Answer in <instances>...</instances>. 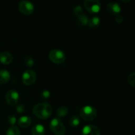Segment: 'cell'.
I'll list each match as a JSON object with an SVG mask.
<instances>
[{
    "instance_id": "cell-1",
    "label": "cell",
    "mask_w": 135,
    "mask_h": 135,
    "mask_svg": "<svg viewBox=\"0 0 135 135\" xmlns=\"http://www.w3.org/2000/svg\"><path fill=\"white\" fill-rule=\"evenodd\" d=\"M33 113L41 119H46L52 114L53 108L50 104L47 102H40L36 104L33 108Z\"/></svg>"
},
{
    "instance_id": "cell-2",
    "label": "cell",
    "mask_w": 135,
    "mask_h": 135,
    "mask_svg": "<svg viewBox=\"0 0 135 135\" xmlns=\"http://www.w3.org/2000/svg\"><path fill=\"white\" fill-rule=\"evenodd\" d=\"M98 114L96 108L91 105H85L81 108L79 112L80 117L84 121H92L96 117Z\"/></svg>"
},
{
    "instance_id": "cell-3",
    "label": "cell",
    "mask_w": 135,
    "mask_h": 135,
    "mask_svg": "<svg viewBox=\"0 0 135 135\" xmlns=\"http://www.w3.org/2000/svg\"><path fill=\"white\" fill-rule=\"evenodd\" d=\"M50 128L55 135H64L66 131L64 124L59 118H54L50 121Z\"/></svg>"
},
{
    "instance_id": "cell-4",
    "label": "cell",
    "mask_w": 135,
    "mask_h": 135,
    "mask_svg": "<svg viewBox=\"0 0 135 135\" xmlns=\"http://www.w3.org/2000/svg\"><path fill=\"white\" fill-rule=\"evenodd\" d=\"M49 58L50 61L55 64H61L65 60V54L62 50L54 49L49 53Z\"/></svg>"
},
{
    "instance_id": "cell-5",
    "label": "cell",
    "mask_w": 135,
    "mask_h": 135,
    "mask_svg": "<svg viewBox=\"0 0 135 135\" xmlns=\"http://www.w3.org/2000/svg\"><path fill=\"white\" fill-rule=\"evenodd\" d=\"M18 9L20 11L26 15L32 14L34 11V5L31 1L22 0L18 4Z\"/></svg>"
},
{
    "instance_id": "cell-6",
    "label": "cell",
    "mask_w": 135,
    "mask_h": 135,
    "mask_svg": "<svg viewBox=\"0 0 135 135\" xmlns=\"http://www.w3.org/2000/svg\"><path fill=\"white\" fill-rule=\"evenodd\" d=\"M84 6L89 13H97L101 9V3L99 0H85Z\"/></svg>"
},
{
    "instance_id": "cell-7",
    "label": "cell",
    "mask_w": 135,
    "mask_h": 135,
    "mask_svg": "<svg viewBox=\"0 0 135 135\" xmlns=\"http://www.w3.org/2000/svg\"><path fill=\"white\" fill-rule=\"evenodd\" d=\"M22 83L26 86H31L36 80V73L31 69L26 70L22 76Z\"/></svg>"
},
{
    "instance_id": "cell-8",
    "label": "cell",
    "mask_w": 135,
    "mask_h": 135,
    "mask_svg": "<svg viewBox=\"0 0 135 135\" xmlns=\"http://www.w3.org/2000/svg\"><path fill=\"white\" fill-rule=\"evenodd\" d=\"M19 94L17 90L11 89L7 91L5 96V100L9 105H15L18 103Z\"/></svg>"
},
{
    "instance_id": "cell-9",
    "label": "cell",
    "mask_w": 135,
    "mask_h": 135,
    "mask_svg": "<svg viewBox=\"0 0 135 135\" xmlns=\"http://www.w3.org/2000/svg\"><path fill=\"white\" fill-rule=\"evenodd\" d=\"M82 135H100V131L98 127L93 125H85L82 129Z\"/></svg>"
},
{
    "instance_id": "cell-10",
    "label": "cell",
    "mask_w": 135,
    "mask_h": 135,
    "mask_svg": "<svg viewBox=\"0 0 135 135\" xmlns=\"http://www.w3.org/2000/svg\"><path fill=\"white\" fill-rule=\"evenodd\" d=\"M107 9H108V12L110 14L114 16L119 15L121 10V6L117 2H115V1H111V2L108 3V5H107Z\"/></svg>"
},
{
    "instance_id": "cell-11",
    "label": "cell",
    "mask_w": 135,
    "mask_h": 135,
    "mask_svg": "<svg viewBox=\"0 0 135 135\" xmlns=\"http://www.w3.org/2000/svg\"><path fill=\"white\" fill-rule=\"evenodd\" d=\"M13 56L8 51H2L0 53V62L4 65H9L13 61Z\"/></svg>"
},
{
    "instance_id": "cell-12",
    "label": "cell",
    "mask_w": 135,
    "mask_h": 135,
    "mask_svg": "<svg viewBox=\"0 0 135 135\" xmlns=\"http://www.w3.org/2000/svg\"><path fill=\"white\" fill-rule=\"evenodd\" d=\"M32 119L29 116L24 115L20 117L18 120V125L22 128H26L30 125Z\"/></svg>"
},
{
    "instance_id": "cell-13",
    "label": "cell",
    "mask_w": 135,
    "mask_h": 135,
    "mask_svg": "<svg viewBox=\"0 0 135 135\" xmlns=\"http://www.w3.org/2000/svg\"><path fill=\"white\" fill-rule=\"evenodd\" d=\"M46 133V129L42 124H37L34 125L32 129V135H44Z\"/></svg>"
},
{
    "instance_id": "cell-14",
    "label": "cell",
    "mask_w": 135,
    "mask_h": 135,
    "mask_svg": "<svg viewBox=\"0 0 135 135\" xmlns=\"http://www.w3.org/2000/svg\"><path fill=\"white\" fill-rule=\"evenodd\" d=\"M10 73L5 69L0 70V84H5L10 80Z\"/></svg>"
},
{
    "instance_id": "cell-15",
    "label": "cell",
    "mask_w": 135,
    "mask_h": 135,
    "mask_svg": "<svg viewBox=\"0 0 135 135\" xmlns=\"http://www.w3.org/2000/svg\"><path fill=\"white\" fill-rule=\"evenodd\" d=\"M89 18L85 14H82L76 17V23L80 26H86L88 25Z\"/></svg>"
},
{
    "instance_id": "cell-16",
    "label": "cell",
    "mask_w": 135,
    "mask_h": 135,
    "mask_svg": "<svg viewBox=\"0 0 135 135\" xmlns=\"http://www.w3.org/2000/svg\"><path fill=\"white\" fill-rule=\"evenodd\" d=\"M100 18L97 16H94V17H92L90 18L88 25L91 28H96L100 26Z\"/></svg>"
},
{
    "instance_id": "cell-17",
    "label": "cell",
    "mask_w": 135,
    "mask_h": 135,
    "mask_svg": "<svg viewBox=\"0 0 135 135\" xmlns=\"http://www.w3.org/2000/svg\"><path fill=\"white\" fill-rule=\"evenodd\" d=\"M68 108L65 105H61L57 108L56 111V115L58 117H64L68 113Z\"/></svg>"
},
{
    "instance_id": "cell-18",
    "label": "cell",
    "mask_w": 135,
    "mask_h": 135,
    "mask_svg": "<svg viewBox=\"0 0 135 135\" xmlns=\"http://www.w3.org/2000/svg\"><path fill=\"white\" fill-rule=\"evenodd\" d=\"M6 135H21V131L17 127L13 125L7 129Z\"/></svg>"
},
{
    "instance_id": "cell-19",
    "label": "cell",
    "mask_w": 135,
    "mask_h": 135,
    "mask_svg": "<svg viewBox=\"0 0 135 135\" xmlns=\"http://www.w3.org/2000/svg\"><path fill=\"white\" fill-rule=\"evenodd\" d=\"M69 124L72 127H76L80 124V119L79 117L76 115H74L71 117L69 119Z\"/></svg>"
},
{
    "instance_id": "cell-20",
    "label": "cell",
    "mask_w": 135,
    "mask_h": 135,
    "mask_svg": "<svg viewBox=\"0 0 135 135\" xmlns=\"http://www.w3.org/2000/svg\"><path fill=\"white\" fill-rule=\"evenodd\" d=\"M24 61H25V64L27 67H30L34 65V59L32 58V57L30 56V55H27L25 57Z\"/></svg>"
},
{
    "instance_id": "cell-21",
    "label": "cell",
    "mask_w": 135,
    "mask_h": 135,
    "mask_svg": "<svg viewBox=\"0 0 135 135\" xmlns=\"http://www.w3.org/2000/svg\"><path fill=\"white\" fill-rule=\"evenodd\" d=\"M73 12L74 15H75L76 17L84 13L83 7L80 5H76L75 7H74L73 9Z\"/></svg>"
},
{
    "instance_id": "cell-22",
    "label": "cell",
    "mask_w": 135,
    "mask_h": 135,
    "mask_svg": "<svg viewBox=\"0 0 135 135\" xmlns=\"http://www.w3.org/2000/svg\"><path fill=\"white\" fill-rule=\"evenodd\" d=\"M50 97V92L47 90H44L40 93V98L43 100H47Z\"/></svg>"
},
{
    "instance_id": "cell-23",
    "label": "cell",
    "mask_w": 135,
    "mask_h": 135,
    "mask_svg": "<svg viewBox=\"0 0 135 135\" xmlns=\"http://www.w3.org/2000/svg\"><path fill=\"white\" fill-rule=\"evenodd\" d=\"M127 80H128V82H129V84H131V85L133 87V88H134V84H135V73L134 72H133L131 73H130L129 75V76H128V78H127Z\"/></svg>"
},
{
    "instance_id": "cell-24",
    "label": "cell",
    "mask_w": 135,
    "mask_h": 135,
    "mask_svg": "<svg viewBox=\"0 0 135 135\" xmlns=\"http://www.w3.org/2000/svg\"><path fill=\"white\" fill-rule=\"evenodd\" d=\"M7 121L11 126H13L17 122V117L14 115H10L7 117Z\"/></svg>"
},
{
    "instance_id": "cell-25",
    "label": "cell",
    "mask_w": 135,
    "mask_h": 135,
    "mask_svg": "<svg viewBox=\"0 0 135 135\" xmlns=\"http://www.w3.org/2000/svg\"><path fill=\"white\" fill-rule=\"evenodd\" d=\"M16 109H17V112H18V113H23L25 111V107L24 106V105L20 104L17 105Z\"/></svg>"
},
{
    "instance_id": "cell-26",
    "label": "cell",
    "mask_w": 135,
    "mask_h": 135,
    "mask_svg": "<svg viewBox=\"0 0 135 135\" xmlns=\"http://www.w3.org/2000/svg\"><path fill=\"white\" fill-rule=\"evenodd\" d=\"M115 21L119 24L122 23L123 21V17L121 15H117L115 16Z\"/></svg>"
}]
</instances>
